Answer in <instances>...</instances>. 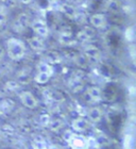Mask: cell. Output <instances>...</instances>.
I'll return each mask as SVG.
<instances>
[{"mask_svg": "<svg viewBox=\"0 0 136 149\" xmlns=\"http://www.w3.org/2000/svg\"><path fill=\"white\" fill-rule=\"evenodd\" d=\"M6 53L12 61H22L27 54L26 44L20 38L10 37L6 43Z\"/></svg>", "mask_w": 136, "mask_h": 149, "instance_id": "1", "label": "cell"}, {"mask_svg": "<svg viewBox=\"0 0 136 149\" xmlns=\"http://www.w3.org/2000/svg\"><path fill=\"white\" fill-rule=\"evenodd\" d=\"M18 98L19 101L22 102V104L28 109H36L38 107V100L37 98L31 93L30 91H22L18 93Z\"/></svg>", "mask_w": 136, "mask_h": 149, "instance_id": "2", "label": "cell"}, {"mask_svg": "<svg viewBox=\"0 0 136 149\" xmlns=\"http://www.w3.org/2000/svg\"><path fill=\"white\" fill-rule=\"evenodd\" d=\"M31 28L35 33V36L40 38H46L49 34V28L45 20L43 19H35L31 24Z\"/></svg>", "mask_w": 136, "mask_h": 149, "instance_id": "3", "label": "cell"}, {"mask_svg": "<svg viewBox=\"0 0 136 149\" xmlns=\"http://www.w3.org/2000/svg\"><path fill=\"white\" fill-rule=\"evenodd\" d=\"M30 26V17L26 13H20L16 17L15 22L13 24V30L17 33H22L26 29Z\"/></svg>", "mask_w": 136, "mask_h": 149, "instance_id": "4", "label": "cell"}, {"mask_svg": "<svg viewBox=\"0 0 136 149\" xmlns=\"http://www.w3.org/2000/svg\"><path fill=\"white\" fill-rule=\"evenodd\" d=\"M88 22L90 24V27L94 29H98V30H103L108 27V19L105 15L101 13H96L90 16Z\"/></svg>", "mask_w": 136, "mask_h": 149, "instance_id": "5", "label": "cell"}, {"mask_svg": "<svg viewBox=\"0 0 136 149\" xmlns=\"http://www.w3.org/2000/svg\"><path fill=\"white\" fill-rule=\"evenodd\" d=\"M76 36V40L77 42H80V43H85L88 44L90 40L95 37V30L92 27H84L83 29H81L80 31L78 32Z\"/></svg>", "mask_w": 136, "mask_h": 149, "instance_id": "6", "label": "cell"}, {"mask_svg": "<svg viewBox=\"0 0 136 149\" xmlns=\"http://www.w3.org/2000/svg\"><path fill=\"white\" fill-rule=\"evenodd\" d=\"M84 56L90 62H97L101 58V52L98 47L94 46V45H87L84 48Z\"/></svg>", "mask_w": 136, "mask_h": 149, "instance_id": "7", "label": "cell"}, {"mask_svg": "<svg viewBox=\"0 0 136 149\" xmlns=\"http://www.w3.org/2000/svg\"><path fill=\"white\" fill-rule=\"evenodd\" d=\"M85 96L92 103H98L102 100V92L99 87L90 86L85 91Z\"/></svg>", "mask_w": 136, "mask_h": 149, "instance_id": "8", "label": "cell"}, {"mask_svg": "<svg viewBox=\"0 0 136 149\" xmlns=\"http://www.w3.org/2000/svg\"><path fill=\"white\" fill-rule=\"evenodd\" d=\"M88 126H90V121L84 117H78L76 119H74L72 123H71V128L77 133H82L84 131H86Z\"/></svg>", "mask_w": 136, "mask_h": 149, "instance_id": "9", "label": "cell"}, {"mask_svg": "<svg viewBox=\"0 0 136 149\" xmlns=\"http://www.w3.org/2000/svg\"><path fill=\"white\" fill-rule=\"evenodd\" d=\"M59 42L62 45L69 46V45H74V44L77 43V40H76V36L72 34L71 31L63 30V31H61V33L59 35Z\"/></svg>", "mask_w": 136, "mask_h": 149, "instance_id": "10", "label": "cell"}, {"mask_svg": "<svg viewBox=\"0 0 136 149\" xmlns=\"http://www.w3.org/2000/svg\"><path fill=\"white\" fill-rule=\"evenodd\" d=\"M87 117L93 123H99L103 117V111L99 107H93L87 112Z\"/></svg>", "mask_w": 136, "mask_h": 149, "instance_id": "11", "label": "cell"}, {"mask_svg": "<svg viewBox=\"0 0 136 149\" xmlns=\"http://www.w3.org/2000/svg\"><path fill=\"white\" fill-rule=\"evenodd\" d=\"M69 144L72 149H85L86 147V142L83 139V136L77 135V134L71 136V139L69 140Z\"/></svg>", "mask_w": 136, "mask_h": 149, "instance_id": "12", "label": "cell"}, {"mask_svg": "<svg viewBox=\"0 0 136 149\" xmlns=\"http://www.w3.org/2000/svg\"><path fill=\"white\" fill-rule=\"evenodd\" d=\"M29 45L32 49L36 52H42L45 50V43H44V40L40 38V37L33 36L29 40Z\"/></svg>", "mask_w": 136, "mask_h": 149, "instance_id": "13", "label": "cell"}, {"mask_svg": "<svg viewBox=\"0 0 136 149\" xmlns=\"http://www.w3.org/2000/svg\"><path fill=\"white\" fill-rule=\"evenodd\" d=\"M52 74L47 72H43V70H37V72L34 76V81L38 84H46L47 82H49L50 78Z\"/></svg>", "mask_w": 136, "mask_h": 149, "instance_id": "14", "label": "cell"}, {"mask_svg": "<svg viewBox=\"0 0 136 149\" xmlns=\"http://www.w3.org/2000/svg\"><path fill=\"white\" fill-rule=\"evenodd\" d=\"M14 102L11 99H3L0 101V114H9L14 109Z\"/></svg>", "mask_w": 136, "mask_h": 149, "instance_id": "15", "label": "cell"}, {"mask_svg": "<svg viewBox=\"0 0 136 149\" xmlns=\"http://www.w3.org/2000/svg\"><path fill=\"white\" fill-rule=\"evenodd\" d=\"M64 126V119L62 117H51L48 127L51 131H58Z\"/></svg>", "mask_w": 136, "mask_h": 149, "instance_id": "16", "label": "cell"}, {"mask_svg": "<svg viewBox=\"0 0 136 149\" xmlns=\"http://www.w3.org/2000/svg\"><path fill=\"white\" fill-rule=\"evenodd\" d=\"M45 62L49 63L51 65L53 64H58V63L62 62V56L56 51H51L46 54V61Z\"/></svg>", "mask_w": 136, "mask_h": 149, "instance_id": "17", "label": "cell"}, {"mask_svg": "<svg viewBox=\"0 0 136 149\" xmlns=\"http://www.w3.org/2000/svg\"><path fill=\"white\" fill-rule=\"evenodd\" d=\"M6 90L8 92H17L19 90V83L15 80L8 81L6 83Z\"/></svg>", "mask_w": 136, "mask_h": 149, "instance_id": "18", "label": "cell"}, {"mask_svg": "<svg viewBox=\"0 0 136 149\" xmlns=\"http://www.w3.org/2000/svg\"><path fill=\"white\" fill-rule=\"evenodd\" d=\"M0 131H1V133L6 137L12 136L13 134H14V128H13L12 126H10V125H3Z\"/></svg>", "mask_w": 136, "mask_h": 149, "instance_id": "19", "label": "cell"}, {"mask_svg": "<svg viewBox=\"0 0 136 149\" xmlns=\"http://www.w3.org/2000/svg\"><path fill=\"white\" fill-rule=\"evenodd\" d=\"M51 119V116L48 113H44L40 116V124L43 126V127H48L49 125V121Z\"/></svg>", "mask_w": 136, "mask_h": 149, "instance_id": "20", "label": "cell"}, {"mask_svg": "<svg viewBox=\"0 0 136 149\" xmlns=\"http://www.w3.org/2000/svg\"><path fill=\"white\" fill-rule=\"evenodd\" d=\"M4 56H6V50H4V48L0 45V61H3Z\"/></svg>", "mask_w": 136, "mask_h": 149, "instance_id": "21", "label": "cell"}, {"mask_svg": "<svg viewBox=\"0 0 136 149\" xmlns=\"http://www.w3.org/2000/svg\"><path fill=\"white\" fill-rule=\"evenodd\" d=\"M17 1L20 2V3H22V4H30L33 0H17Z\"/></svg>", "mask_w": 136, "mask_h": 149, "instance_id": "22", "label": "cell"}]
</instances>
